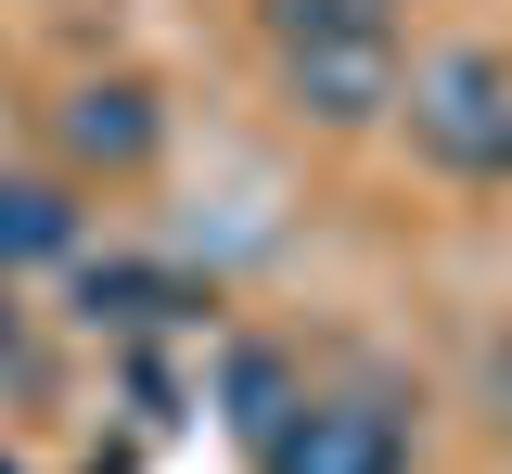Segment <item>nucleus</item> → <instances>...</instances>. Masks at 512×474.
Here are the masks:
<instances>
[{"label": "nucleus", "instance_id": "nucleus-2", "mask_svg": "<svg viewBox=\"0 0 512 474\" xmlns=\"http://www.w3.org/2000/svg\"><path fill=\"white\" fill-rule=\"evenodd\" d=\"M397 39L384 26H308V39H282V103L308 116V129H384L397 116Z\"/></svg>", "mask_w": 512, "mask_h": 474}, {"label": "nucleus", "instance_id": "nucleus-1", "mask_svg": "<svg viewBox=\"0 0 512 474\" xmlns=\"http://www.w3.org/2000/svg\"><path fill=\"white\" fill-rule=\"evenodd\" d=\"M397 129H410V154L448 167V180H512V65L487 39L423 52V65L397 77Z\"/></svg>", "mask_w": 512, "mask_h": 474}, {"label": "nucleus", "instance_id": "nucleus-9", "mask_svg": "<svg viewBox=\"0 0 512 474\" xmlns=\"http://www.w3.org/2000/svg\"><path fill=\"white\" fill-rule=\"evenodd\" d=\"M0 346H13V308H0Z\"/></svg>", "mask_w": 512, "mask_h": 474}, {"label": "nucleus", "instance_id": "nucleus-6", "mask_svg": "<svg viewBox=\"0 0 512 474\" xmlns=\"http://www.w3.org/2000/svg\"><path fill=\"white\" fill-rule=\"evenodd\" d=\"M77 308H90V321H128V334H141V321H180V308H192V282L103 257V270H77Z\"/></svg>", "mask_w": 512, "mask_h": 474}, {"label": "nucleus", "instance_id": "nucleus-7", "mask_svg": "<svg viewBox=\"0 0 512 474\" xmlns=\"http://www.w3.org/2000/svg\"><path fill=\"white\" fill-rule=\"evenodd\" d=\"M282 359H269V346H244V359H231V423H244V436H269V423H282Z\"/></svg>", "mask_w": 512, "mask_h": 474}, {"label": "nucleus", "instance_id": "nucleus-10", "mask_svg": "<svg viewBox=\"0 0 512 474\" xmlns=\"http://www.w3.org/2000/svg\"><path fill=\"white\" fill-rule=\"evenodd\" d=\"M359 13H384V0H359Z\"/></svg>", "mask_w": 512, "mask_h": 474}, {"label": "nucleus", "instance_id": "nucleus-5", "mask_svg": "<svg viewBox=\"0 0 512 474\" xmlns=\"http://www.w3.org/2000/svg\"><path fill=\"white\" fill-rule=\"evenodd\" d=\"M26 257H77V205L52 180H0V270H26Z\"/></svg>", "mask_w": 512, "mask_h": 474}, {"label": "nucleus", "instance_id": "nucleus-4", "mask_svg": "<svg viewBox=\"0 0 512 474\" xmlns=\"http://www.w3.org/2000/svg\"><path fill=\"white\" fill-rule=\"evenodd\" d=\"M154 141H167V103H154L141 77H77V90H64V154H77V167H141Z\"/></svg>", "mask_w": 512, "mask_h": 474}, {"label": "nucleus", "instance_id": "nucleus-8", "mask_svg": "<svg viewBox=\"0 0 512 474\" xmlns=\"http://www.w3.org/2000/svg\"><path fill=\"white\" fill-rule=\"evenodd\" d=\"M487 423H500V436H512V334L487 346Z\"/></svg>", "mask_w": 512, "mask_h": 474}, {"label": "nucleus", "instance_id": "nucleus-3", "mask_svg": "<svg viewBox=\"0 0 512 474\" xmlns=\"http://www.w3.org/2000/svg\"><path fill=\"white\" fill-rule=\"evenodd\" d=\"M256 462L269 474H410V436H397V410H372V398H295L256 436Z\"/></svg>", "mask_w": 512, "mask_h": 474}]
</instances>
